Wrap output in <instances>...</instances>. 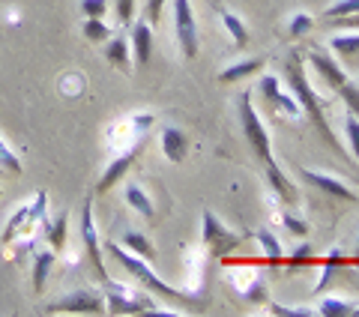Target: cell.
Returning a JSON list of instances; mask_svg holds the SVG:
<instances>
[{"mask_svg": "<svg viewBox=\"0 0 359 317\" xmlns=\"http://www.w3.org/2000/svg\"><path fill=\"white\" fill-rule=\"evenodd\" d=\"M261 90H264V96H266L269 102H276V105L282 108V111H287L290 117H297V114H299L297 99H290V96L282 93V84H278V78H276V75H264V78H261Z\"/></svg>", "mask_w": 359, "mask_h": 317, "instance_id": "4fadbf2b", "label": "cell"}, {"mask_svg": "<svg viewBox=\"0 0 359 317\" xmlns=\"http://www.w3.org/2000/svg\"><path fill=\"white\" fill-rule=\"evenodd\" d=\"M81 13L87 18H102L108 13V0H81Z\"/></svg>", "mask_w": 359, "mask_h": 317, "instance_id": "836d02e7", "label": "cell"}, {"mask_svg": "<svg viewBox=\"0 0 359 317\" xmlns=\"http://www.w3.org/2000/svg\"><path fill=\"white\" fill-rule=\"evenodd\" d=\"M264 58H249V60H240V63H233V66H228L224 72H219V81H224V84H237V81H243V78H252L255 72H261L264 69Z\"/></svg>", "mask_w": 359, "mask_h": 317, "instance_id": "5bb4252c", "label": "cell"}, {"mask_svg": "<svg viewBox=\"0 0 359 317\" xmlns=\"http://www.w3.org/2000/svg\"><path fill=\"white\" fill-rule=\"evenodd\" d=\"M309 260H311V245H309V243H302V245H297L294 252H290L287 267H290V269H297V267H306Z\"/></svg>", "mask_w": 359, "mask_h": 317, "instance_id": "1f68e13d", "label": "cell"}, {"mask_svg": "<svg viewBox=\"0 0 359 317\" xmlns=\"http://www.w3.org/2000/svg\"><path fill=\"white\" fill-rule=\"evenodd\" d=\"M255 240L261 243V248H264V255H266V260H269V264H282V260H285L282 243L276 240V234H273V231H266V228H257V231H255Z\"/></svg>", "mask_w": 359, "mask_h": 317, "instance_id": "44dd1931", "label": "cell"}, {"mask_svg": "<svg viewBox=\"0 0 359 317\" xmlns=\"http://www.w3.org/2000/svg\"><path fill=\"white\" fill-rule=\"evenodd\" d=\"M0 165H4L6 171H13V174H21V162H18V156H15V153L4 144V138H0Z\"/></svg>", "mask_w": 359, "mask_h": 317, "instance_id": "d6a6232c", "label": "cell"}, {"mask_svg": "<svg viewBox=\"0 0 359 317\" xmlns=\"http://www.w3.org/2000/svg\"><path fill=\"white\" fill-rule=\"evenodd\" d=\"M45 236H48V243H51V248H54V255L63 252V248H66V213H60V216L48 224Z\"/></svg>", "mask_w": 359, "mask_h": 317, "instance_id": "484cf974", "label": "cell"}, {"mask_svg": "<svg viewBox=\"0 0 359 317\" xmlns=\"http://www.w3.org/2000/svg\"><path fill=\"white\" fill-rule=\"evenodd\" d=\"M219 15H222V27L228 30V36L233 39V45H237V48H245V42H249V27H245L233 13H228V9H222Z\"/></svg>", "mask_w": 359, "mask_h": 317, "instance_id": "d6986e66", "label": "cell"}, {"mask_svg": "<svg viewBox=\"0 0 359 317\" xmlns=\"http://www.w3.org/2000/svg\"><path fill=\"white\" fill-rule=\"evenodd\" d=\"M84 39H90V42L111 39V27L105 25L102 18H87V21H84Z\"/></svg>", "mask_w": 359, "mask_h": 317, "instance_id": "4316f807", "label": "cell"}, {"mask_svg": "<svg viewBox=\"0 0 359 317\" xmlns=\"http://www.w3.org/2000/svg\"><path fill=\"white\" fill-rule=\"evenodd\" d=\"M162 153H165L168 162H174V165L183 162L186 153H189V138H186V132L177 129V126H165V129H162Z\"/></svg>", "mask_w": 359, "mask_h": 317, "instance_id": "8fae6325", "label": "cell"}, {"mask_svg": "<svg viewBox=\"0 0 359 317\" xmlns=\"http://www.w3.org/2000/svg\"><path fill=\"white\" fill-rule=\"evenodd\" d=\"M165 4H168V0H150V4H147V21H150V25H153V21H159Z\"/></svg>", "mask_w": 359, "mask_h": 317, "instance_id": "74e56055", "label": "cell"}, {"mask_svg": "<svg viewBox=\"0 0 359 317\" xmlns=\"http://www.w3.org/2000/svg\"><path fill=\"white\" fill-rule=\"evenodd\" d=\"M105 248H108V252H111V255H114V257L120 260L123 267L129 269V273H132V278H138V281H141L144 288L156 290V293H159V297H165V299L189 302V297H186V293H183V290H177V288H171V285H165V281H162V278L156 276L153 269L147 267V260H144V257L132 255L129 248H123V245H120V243H114V240H108V243H105Z\"/></svg>", "mask_w": 359, "mask_h": 317, "instance_id": "7a4b0ae2", "label": "cell"}, {"mask_svg": "<svg viewBox=\"0 0 359 317\" xmlns=\"http://www.w3.org/2000/svg\"><path fill=\"white\" fill-rule=\"evenodd\" d=\"M174 30H177V42H180L183 58L195 60L201 39H198V21H195V13H192V4H189V0H174Z\"/></svg>", "mask_w": 359, "mask_h": 317, "instance_id": "8992f818", "label": "cell"}, {"mask_svg": "<svg viewBox=\"0 0 359 317\" xmlns=\"http://www.w3.org/2000/svg\"><path fill=\"white\" fill-rule=\"evenodd\" d=\"M105 60L114 63L117 69H129V39L126 36H111L105 48Z\"/></svg>", "mask_w": 359, "mask_h": 317, "instance_id": "7402d4cb", "label": "cell"}, {"mask_svg": "<svg viewBox=\"0 0 359 317\" xmlns=\"http://www.w3.org/2000/svg\"><path fill=\"white\" fill-rule=\"evenodd\" d=\"M81 240L87 245V255H90V260H93L99 278L108 285V273L102 267V255H99V236H96V224H93V210H90V198L84 201V210H81Z\"/></svg>", "mask_w": 359, "mask_h": 317, "instance_id": "ba28073f", "label": "cell"}, {"mask_svg": "<svg viewBox=\"0 0 359 317\" xmlns=\"http://www.w3.org/2000/svg\"><path fill=\"white\" fill-rule=\"evenodd\" d=\"M126 201H129V207L132 210H138L144 219H156V210H153V201L147 198V191H144L141 186H135V183H129L126 186Z\"/></svg>", "mask_w": 359, "mask_h": 317, "instance_id": "ffe728a7", "label": "cell"}, {"mask_svg": "<svg viewBox=\"0 0 359 317\" xmlns=\"http://www.w3.org/2000/svg\"><path fill=\"white\" fill-rule=\"evenodd\" d=\"M353 309H356L353 302H344V299H339V297H327V299L318 305V314H320V317H351Z\"/></svg>", "mask_w": 359, "mask_h": 317, "instance_id": "d4e9b609", "label": "cell"}, {"mask_svg": "<svg viewBox=\"0 0 359 317\" xmlns=\"http://www.w3.org/2000/svg\"><path fill=\"white\" fill-rule=\"evenodd\" d=\"M266 180H269V189H273L285 203H297L299 195H297L294 183H290V180L282 174V168H278L276 162H273V165H266Z\"/></svg>", "mask_w": 359, "mask_h": 317, "instance_id": "9a60e30c", "label": "cell"}, {"mask_svg": "<svg viewBox=\"0 0 359 317\" xmlns=\"http://www.w3.org/2000/svg\"><path fill=\"white\" fill-rule=\"evenodd\" d=\"M359 13V0H335V4L323 13L327 21H335V18H344V15H356Z\"/></svg>", "mask_w": 359, "mask_h": 317, "instance_id": "83f0119b", "label": "cell"}, {"mask_svg": "<svg viewBox=\"0 0 359 317\" xmlns=\"http://www.w3.org/2000/svg\"><path fill=\"white\" fill-rule=\"evenodd\" d=\"M249 231L245 234H233L231 228H224V224L219 222L216 213H204V245H207V252L212 257H224V255H231L233 248H240L245 240H249Z\"/></svg>", "mask_w": 359, "mask_h": 317, "instance_id": "5b68a950", "label": "cell"}, {"mask_svg": "<svg viewBox=\"0 0 359 317\" xmlns=\"http://www.w3.org/2000/svg\"><path fill=\"white\" fill-rule=\"evenodd\" d=\"M314 27V21L309 13H297L294 18H290V25H287V33H290V39H302L306 33Z\"/></svg>", "mask_w": 359, "mask_h": 317, "instance_id": "f1b7e54d", "label": "cell"}, {"mask_svg": "<svg viewBox=\"0 0 359 317\" xmlns=\"http://www.w3.org/2000/svg\"><path fill=\"white\" fill-rule=\"evenodd\" d=\"M132 48H135V60L138 66H147L150 63V54H153V30H150V21H138L132 27Z\"/></svg>", "mask_w": 359, "mask_h": 317, "instance_id": "7c38bea8", "label": "cell"}, {"mask_svg": "<svg viewBox=\"0 0 359 317\" xmlns=\"http://www.w3.org/2000/svg\"><path fill=\"white\" fill-rule=\"evenodd\" d=\"M51 267H54V248H51V252H36V255H33V288H36V293H42L45 278H48Z\"/></svg>", "mask_w": 359, "mask_h": 317, "instance_id": "603a6c76", "label": "cell"}, {"mask_svg": "<svg viewBox=\"0 0 359 317\" xmlns=\"http://www.w3.org/2000/svg\"><path fill=\"white\" fill-rule=\"evenodd\" d=\"M108 311L111 314H144V311H153V302L147 297H138L132 302L129 297L111 293V297H108Z\"/></svg>", "mask_w": 359, "mask_h": 317, "instance_id": "2e32d148", "label": "cell"}, {"mask_svg": "<svg viewBox=\"0 0 359 317\" xmlns=\"http://www.w3.org/2000/svg\"><path fill=\"white\" fill-rule=\"evenodd\" d=\"M285 228L290 231V234H297V236H302V234H309V224L302 222V219H297V216H290V213H285Z\"/></svg>", "mask_w": 359, "mask_h": 317, "instance_id": "8d00e7d4", "label": "cell"}, {"mask_svg": "<svg viewBox=\"0 0 359 317\" xmlns=\"http://www.w3.org/2000/svg\"><path fill=\"white\" fill-rule=\"evenodd\" d=\"M102 314L105 311V302L96 297V293H84V290H78V293H69V297H63L57 302H51V305H45V314Z\"/></svg>", "mask_w": 359, "mask_h": 317, "instance_id": "52a82bcc", "label": "cell"}, {"mask_svg": "<svg viewBox=\"0 0 359 317\" xmlns=\"http://www.w3.org/2000/svg\"><path fill=\"white\" fill-rule=\"evenodd\" d=\"M339 27H359V13L356 15H344V18H335Z\"/></svg>", "mask_w": 359, "mask_h": 317, "instance_id": "f35d334b", "label": "cell"}, {"mask_svg": "<svg viewBox=\"0 0 359 317\" xmlns=\"http://www.w3.org/2000/svg\"><path fill=\"white\" fill-rule=\"evenodd\" d=\"M347 264V257L339 252V248H332V252L323 257V269H320V278H318V285H314V293H323V288H330V281L332 276L339 273V269Z\"/></svg>", "mask_w": 359, "mask_h": 317, "instance_id": "ac0fdd59", "label": "cell"}, {"mask_svg": "<svg viewBox=\"0 0 359 317\" xmlns=\"http://www.w3.org/2000/svg\"><path fill=\"white\" fill-rule=\"evenodd\" d=\"M330 48L344 60L359 58V33H339V36L330 39Z\"/></svg>", "mask_w": 359, "mask_h": 317, "instance_id": "cb8c5ba5", "label": "cell"}, {"mask_svg": "<svg viewBox=\"0 0 359 317\" xmlns=\"http://www.w3.org/2000/svg\"><path fill=\"white\" fill-rule=\"evenodd\" d=\"M269 314H276V317H314L318 309H287L282 302H273L269 305Z\"/></svg>", "mask_w": 359, "mask_h": 317, "instance_id": "4dcf8cb0", "label": "cell"}, {"mask_svg": "<svg viewBox=\"0 0 359 317\" xmlns=\"http://www.w3.org/2000/svg\"><path fill=\"white\" fill-rule=\"evenodd\" d=\"M344 135H347V141H351V150H353V158H356V165H359V117H347L344 120Z\"/></svg>", "mask_w": 359, "mask_h": 317, "instance_id": "f546056e", "label": "cell"}, {"mask_svg": "<svg viewBox=\"0 0 359 317\" xmlns=\"http://www.w3.org/2000/svg\"><path fill=\"white\" fill-rule=\"evenodd\" d=\"M285 75H287V84H290V93H294V99H297V105H299V111H306L309 114V120L318 126V132H320V138L327 141L335 153H344V147L339 144V138L332 135V129H330V123H327V117H323V102L318 99V93L311 90V84H309V78H306V63H302V58H299V51H290L287 54V63H285Z\"/></svg>", "mask_w": 359, "mask_h": 317, "instance_id": "6da1fadb", "label": "cell"}, {"mask_svg": "<svg viewBox=\"0 0 359 317\" xmlns=\"http://www.w3.org/2000/svg\"><path fill=\"white\" fill-rule=\"evenodd\" d=\"M132 15H135V0H117V18L120 25H132Z\"/></svg>", "mask_w": 359, "mask_h": 317, "instance_id": "d590c367", "label": "cell"}, {"mask_svg": "<svg viewBox=\"0 0 359 317\" xmlns=\"http://www.w3.org/2000/svg\"><path fill=\"white\" fill-rule=\"evenodd\" d=\"M356 257H359V245H356Z\"/></svg>", "mask_w": 359, "mask_h": 317, "instance_id": "ab89813d", "label": "cell"}, {"mask_svg": "<svg viewBox=\"0 0 359 317\" xmlns=\"http://www.w3.org/2000/svg\"><path fill=\"white\" fill-rule=\"evenodd\" d=\"M237 108H240V123H243V132L249 138L255 156L261 158V165H273V147H269V135H266V126L257 117V111L252 105V93H240L237 99Z\"/></svg>", "mask_w": 359, "mask_h": 317, "instance_id": "277c9868", "label": "cell"}, {"mask_svg": "<svg viewBox=\"0 0 359 317\" xmlns=\"http://www.w3.org/2000/svg\"><path fill=\"white\" fill-rule=\"evenodd\" d=\"M138 153H141V144H135L132 150H126L123 156H117L114 162H111V165L105 168V174L99 177V183H96V195H105L108 189H114V186L120 183V180L126 177L129 168L135 165V158H138Z\"/></svg>", "mask_w": 359, "mask_h": 317, "instance_id": "9c48e42d", "label": "cell"}, {"mask_svg": "<svg viewBox=\"0 0 359 317\" xmlns=\"http://www.w3.org/2000/svg\"><path fill=\"white\" fill-rule=\"evenodd\" d=\"M120 245L129 248L132 255H138V257H144V260H153V257H156V245H153L141 231H126V234H123V240H120Z\"/></svg>", "mask_w": 359, "mask_h": 317, "instance_id": "e0dca14e", "label": "cell"}, {"mask_svg": "<svg viewBox=\"0 0 359 317\" xmlns=\"http://www.w3.org/2000/svg\"><path fill=\"white\" fill-rule=\"evenodd\" d=\"M309 63L318 69V75L327 81V87H332L335 93L344 99L347 111H353V117H359V81H351V78L344 75L341 66L335 63L330 54H323V51H311L309 54Z\"/></svg>", "mask_w": 359, "mask_h": 317, "instance_id": "3957f363", "label": "cell"}, {"mask_svg": "<svg viewBox=\"0 0 359 317\" xmlns=\"http://www.w3.org/2000/svg\"><path fill=\"white\" fill-rule=\"evenodd\" d=\"M302 180H309L311 186H318L320 191H327L330 198H335V201H347V203H356L359 198H356V191L347 186V183H341V180H335V177H330V174H320V171H309V168H302Z\"/></svg>", "mask_w": 359, "mask_h": 317, "instance_id": "30bf717a", "label": "cell"}, {"mask_svg": "<svg viewBox=\"0 0 359 317\" xmlns=\"http://www.w3.org/2000/svg\"><path fill=\"white\" fill-rule=\"evenodd\" d=\"M245 299H249V302H266V285H264V278H252V285L245 288Z\"/></svg>", "mask_w": 359, "mask_h": 317, "instance_id": "e575fe53", "label": "cell"}]
</instances>
